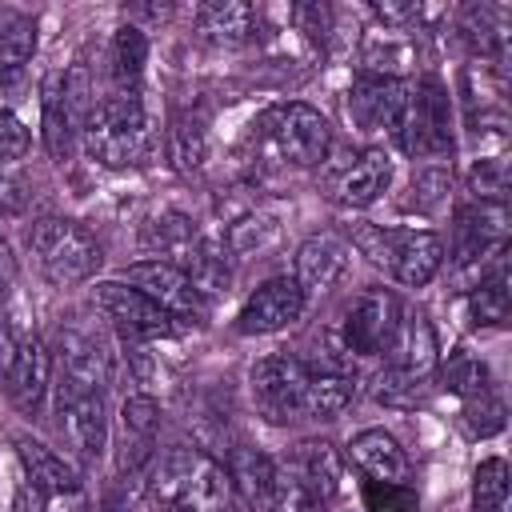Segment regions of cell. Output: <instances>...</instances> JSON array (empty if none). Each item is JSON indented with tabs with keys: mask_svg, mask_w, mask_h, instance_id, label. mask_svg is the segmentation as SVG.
I'll return each mask as SVG.
<instances>
[{
	"mask_svg": "<svg viewBox=\"0 0 512 512\" xmlns=\"http://www.w3.org/2000/svg\"><path fill=\"white\" fill-rule=\"evenodd\" d=\"M80 136H84V152L104 168H132L152 148L144 104H140V96H128V92L100 96L92 104Z\"/></svg>",
	"mask_w": 512,
	"mask_h": 512,
	"instance_id": "cell-1",
	"label": "cell"
},
{
	"mask_svg": "<svg viewBox=\"0 0 512 512\" xmlns=\"http://www.w3.org/2000/svg\"><path fill=\"white\" fill-rule=\"evenodd\" d=\"M28 252L40 268V276L56 288H72V284H84L96 276L100 268V244L96 236L76 224V220H64V216H44L28 228Z\"/></svg>",
	"mask_w": 512,
	"mask_h": 512,
	"instance_id": "cell-2",
	"label": "cell"
},
{
	"mask_svg": "<svg viewBox=\"0 0 512 512\" xmlns=\"http://www.w3.org/2000/svg\"><path fill=\"white\" fill-rule=\"evenodd\" d=\"M396 140L416 160H440L452 152V112H448V92L440 80L428 76V80L412 84Z\"/></svg>",
	"mask_w": 512,
	"mask_h": 512,
	"instance_id": "cell-3",
	"label": "cell"
},
{
	"mask_svg": "<svg viewBox=\"0 0 512 512\" xmlns=\"http://www.w3.org/2000/svg\"><path fill=\"white\" fill-rule=\"evenodd\" d=\"M264 132V144L276 152V160L292 164V168H312L328 156L332 148V128L328 120L308 108V104H284V108H272L260 124Z\"/></svg>",
	"mask_w": 512,
	"mask_h": 512,
	"instance_id": "cell-4",
	"label": "cell"
},
{
	"mask_svg": "<svg viewBox=\"0 0 512 512\" xmlns=\"http://www.w3.org/2000/svg\"><path fill=\"white\" fill-rule=\"evenodd\" d=\"M400 300L388 288H364L336 324V344L348 356H384L400 332Z\"/></svg>",
	"mask_w": 512,
	"mask_h": 512,
	"instance_id": "cell-5",
	"label": "cell"
},
{
	"mask_svg": "<svg viewBox=\"0 0 512 512\" xmlns=\"http://www.w3.org/2000/svg\"><path fill=\"white\" fill-rule=\"evenodd\" d=\"M92 304L120 332L124 344H152V340H168L176 332V320L124 280H100L92 288Z\"/></svg>",
	"mask_w": 512,
	"mask_h": 512,
	"instance_id": "cell-6",
	"label": "cell"
},
{
	"mask_svg": "<svg viewBox=\"0 0 512 512\" xmlns=\"http://www.w3.org/2000/svg\"><path fill=\"white\" fill-rule=\"evenodd\" d=\"M304 380H308V364H300L296 356H260L248 368V392L256 412L268 424H292L304 416Z\"/></svg>",
	"mask_w": 512,
	"mask_h": 512,
	"instance_id": "cell-7",
	"label": "cell"
},
{
	"mask_svg": "<svg viewBox=\"0 0 512 512\" xmlns=\"http://www.w3.org/2000/svg\"><path fill=\"white\" fill-rule=\"evenodd\" d=\"M56 432L76 460H100L108 448V404L104 392L72 388L68 380L56 384Z\"/></svg>",
	"mask_w": 512,
	"mask_h": 512,
	"instance_id": "cell-8",
	"label": "cell"
},
{
	"mask_svg": "<svg viewBox=\"0 0 512 512\" xmlns=\"http://www.w3.org/2000/svg\"><path fill=\"white\" fill-rule=\"evenodd\" d=\"M56 356H60V380H68L72 388L100 392L112 380V344L96 324H84L80 316L60 324Z\"/></svg>",
	"mask_w": 512,
	"mask_h": 512,
	"instance_id": "cell-9",
	"label": "cell"
},
{
	"mask_svg": "<svg viewBox=\"0 0 512 512\" xmlns=\"http://www.w3.org/2000/svg\"><path fill=\"white\" fill-rule=\"evenodd\" d=\"M124 284H132L136 292H144L156 308H164L172 320H196L204 324L208 316V300L196 292V284L188 280V272L172 260H140L124 268Z\"/></svg>",
	"mask_w": 512,
	"mask_h": 512,
	"instance_id": "cell-10",
	"label": "cell"
},
{
	"mask_svg": "<svg viewBox=\"0 0 512 512\" xmlns=\"http://www.w3.org/2000/svg\"><path fill=\"white\" fill-rule=\"evenodd\" d=\"M408 96H412V84L408 80L368 72L348 92V116L364 132H388V136H396L400 132V120H404V108H408Z\"/></svg>",
	"mask_w": 512,
	"mask_h": 512,
	"instance_id": "cell-11",
	"label": "cell"
},
{
	"mask_svg": "<svg viewBox=\"0 0 512 512\" xmlns=\"http://www.w3.org/2000/svg\"><path fill=\"white\" fill-rule=\"evenodd\" d=\"M308 296L300 292V284L292 276H272L264 280L236 312V332L244 336H272L288 324H296L304 316Z\"/></svg>",
	"mask_w": 512,
	"mask_h": 512,
	"instance_id": "cell-12",
	"label": "cell"
},
{
	"mask_svg": "<svg viewBox=\"0 0 512 512\" xmlns=\"http://www.w3.org/2000/svg\"><path fill=\"white\" fill-rule=\"evenodd\" d=\"M160 440V404L148 392H136L120 408V432H116V472L140 476L156 460Z\"/></svg>",
	"mask_w": 512,
	"mask_h": 512,
	"instance_id": "cell-13",
	"label": "cell"
},
{
	"mask_svg": "<svg viewBox=\"0 0 512 512\" xmlns=\"http://www.w3.org/2000/svg\"><path fill=\"white\" fill-rule=\"evenodd\" d=\"M508 240V212L504 204H464L452 220V260L460 268L480 264L484 256H500Z\"/></svg>",
	"mask_w": 512,
	"mask_h": 512,
	"instance_id": "cell-14",
	"label": "cell"
},
{
	"mask_svg": "<svg viewBox=\"0 0 512 512\" xmlns=\"http://www.w3.org/2000/svg\"><path fill=\"white\" fill-rule=\"evenodd\" d=\"M280 468L288 476H296L304 488H312L324 504H332L340 496V484H344V456L332 440H300L284 452Z\"/></svg>",
	"mask_w": 512,
	"mask_h": 512,
	"instance_id": "cell-15",
	"label": "cell"
},
{
	"mask_svg": "<svg viewBox=\"0 0 512 512\" xmlns=\"http://www.w3.org/2000/svg\"><path fill=\"white\" fill-rule=\"evenodd\" d=\"M4 388H8V400H12L20 412L36 416V412L44 408V396H48V388H52V352L44 348L40 336L20 340V348H16V356H12V368H8V376H4Z\"/></svg>",
	"mask_w": 512,
	"mask_h": 512,
	"instance_id": "cell-16",
	"label": "cell"
},
{
	"mask_svg": "<svg viewBox=\"0 0 512 512\" xmlns=\"http://www.w3.org/2000/svg\"><path fill=\"white\" fill-rule=\"evenodd\" d=\"M228 484L236 500L248 512H272L276 508V460L252 444H236L228 452Z\"/></svg>",
	"mask_w": 512,
	"mask_h": 512,
	"instance_id": "cell-17",
	"label": "cell"
},
{
	"mask_svg": "<svg viewBox=\"0 0 512 512\" xmlns=\"http://www.w3.org/2000/svg\"><path fill=\"white\" fill-rule=\"evenodd\" d=\"M348 252H352V248H348L344 236H336V232H316V236H308V240L296 248V272H292V280L300 284L304 296L328 292V288L344 276Z\"/></svg>",
	"mask_w": 512,
	"mask_h": 512,
	"instance_id": "cell-18",
	"label": "cell"
},
{
	"mask_svg": "<svg viewBox=\"0 0 512 512\" xmlns=\"http://www.w3.org/2000/svg\"><path fill=\"white\" fill-rule=\"evenodd\" d=\"M444 264V240L428 228H396L392 240V264L388 272L408 284V288H424Z\"/></svg>",
	"mask_w": 512,
	"mask_h": 512,
	"instance_id": "cell-19",
	"label": "cell"
},
{
	"mask_svg": "<svg viewBox=\"0 0 512 512\" xmlns=\"http://www.w3.org/2000/svg\"><path fill=\"white\" fill-rule=\"evenodd\" d=\"M348 460L368 476V480H388V484H404L412 464L408 452L400 448V440L384 428H364L352 436L348 444Z\"/></svg>",
	"mask_w": 512,
	"mask_h": 512,
	"instance_id": "cell-20",
	"label": "cell"
},
{
	"mask_svg": "<svg viewBox=\"0 0 512 512\" xmlns=\"http://www.w3.org/2000/svg\"><path fill=\"white\" fill-rule=\"evenodd\" d=\"M392 160L384 148H364L340 176H336V200L344 208H368L388 192Z\"/></svg>",
	"mask_w": 512,
	"mask_h": 512,
	"instance_id": "cell-21",
	"label": "cell"
},
{
	"mask_svg": "<svg viewBox=\"0 0 512 512\" xmlns=\"http://www.w3.org/2000/svg\"><path fill=\"white\" fill-rule=\"evenodd\" d=\"M16 456H20V468L24 476L44 492V496H72L80 492V472L68 456L52 452L48 444L32 440V436H16Z\"/></svg>",
	"mask_w": 512,
	"mask_h": 512,
	"instance_id": "cell-22",
	"label": "cell"
},
{
	"mask_svg": "<svg viewBox=\"0 0 512 512\" xmlns=\"http://www.w3.org/2000/svg\"><path fill=\"white\" fill-rule=\"evenodd\" d=\"M392 368L424 380L432 368H436V332L428 324L424 312H404L400 316V332L392 340Z\"/></svg>",
	"mask_w": 512,
	"mask_h": 512,
	"instance_id": "cell-23",
	"label": "cell"
},
{
	"mask_svg": "<svg viewBox=\"0 0 512 512\" xmlns=\"http://www.w3.org/2000/svg\"><path fill=\"white\" fill-rule=\"evenodd\" d=\"M196 24L208 40L236 48V44H248L256 36V8L244 0H212L196 12Z\"/></svg>",
	"mask_w": 512,
	"mask_h": 512,
	"instance_id": "cell-24",
	"label": "cell"
},
{
	"mask_svg": "<svg viewBox=\"0 0 512 512\" xmlns=\"http://www.w3.org/2000/svg\"><path fill=\"white\" fill-rule=\"evenodd\" d=\"M356 396V376L352 372H324L308 368L304 380V416L312 420H336Z\"/></svg>",
	"mask_w": 512,
	"mask_h": 512,
	"instance_id": "cell-25",
	"label": "cell"
},
{
	"mask_svg": "<svg viewBox=\"0 0 512 512\" xmlns=\"http://www.w3.org/2000/svg\"><path fill=\"white\" fill-rule=\"evenodd\" d=\"M40 124H44V148L52 160H68L72 152V116L64 108V76L60 72H48L44 84H40Z\"/></svg>",
	"mask_w": 512,
	"mask_h": 512,
	"instance_id": "cell-26",
	"label": "cell"
},
{
	"mask_svg": "<svg viewBox=\"0 0 512 512\" xmlns=\"http://www.w3.org/2000/svg\"><path fill=\"white\" fill-rule=\"evenodd\" d=\"M200 244V232H196V220L184 216V212H160L144 224V248L160 252V256H176L180 264L188 260V252ZM172 260V264H176Z\"/></svg>",
	"mask_w": 512,
	"mask_h": 512,
	"instance_id": "cell-27",
	"label": "cell"
},
{
	"mask_svg": "<svg viewBox=\"0 0 512 512\" xmlns=\"http://www.w3.org/2000/svg\"><path fill=\"white\" fill-rule=\"evenodd\" d=\"M144 64H148V40H144V32L136 24L116 28V36H112V80H116V92L136 96L140 76H144Z\"/></svg>",
	"mask_w": 512,
	"mask_h": 512,
	"instance_id": "cell-28",
	"label": "cell"
},
{
	"mask_svg": "<svg viewBox=\"0 0 512 512\" xmlns=\"http://www.w3.org/2000/svg\"><path fill=\"white\" fill-rule=\"evenodd\" d=\"M468 320L472 324H504L508 320V272H504V260L492 264L488 276H480V284L472 288L468 296Z\"/></svg>",
	"mask_w": 512,
	"mask_h": 512,
	"instance_id": "cell-29",
	"label": "cell"
},
{
	"mask_svg": "<svg viewBox=\"0 0 512 512\" xmlns=\"http://www.w3.org/2000/svg\"><path fill=\"white\" fill-rule=\"evenodd\" d=\"M36 52V20L28 12L4 8L0 12V64L24 68Z\"/></svg>",
	"mask_w": 512,
	"mask_h": 512,
	"instance_id": "cell-30",
	"label": "cell"
},
{
	"mask_svg": "<svg viewBox=\"0 0 512 512\" xmlns=\"http://www.w3.org/2000/svg\"><path fill=\"white\" fill-rule=\"evenodd\" d=\"M508 504V464L500 456H488L472 472V508L476 512H504Z\"/></svg>",
	"mask_w": 512,
	"mask_h": 512,
	"instance_id": "cell-31",
	"label": "cell"
},
{
	"mask_svg": "<svg viewBox=\"0 0 512 512\" xmlns=\"http://www.w3.org/2000/svg\"><path fill=\"white\" fill-rule=\"evenodd\" d=\"M272 236H276V216H268V212H248V216H240V220H232V224L224 228L220 244H224L228 256H248V252H256V248H264Z\"/></svg>",
	"mask_w": 512,
	"mask_h": 512,
	"instance_id": "cell-32",
	"label": "cell"
},
{
	"mask_svg": "<svg viewBox=\"0 0 512 512\" xmlns=\"http://www.w3.org/2000/svg\"><path fill=\"white\" fill-rule=\"evenodd\" d=\"M448 184H452V172H448V168H440V164H428V168H420V172L412 176L408 196H404L400 204H404L408 212L428 216V212H436V208L448 200Z\"/></svg>",
	"mask_w": 512,
	"mask_h": 512,
	"instance_id": "cell-33",
	"label": "cell"
},
{
	"mask_svg": "<svg viewBox=\"0 0 512 512\" xmlns=\"http://www.w3.org/2000/svg\"><path fill=\"white\" fill-rule=\"evenodd\" d=\"M168 156H172L176 172H200L204 168V156H208L204 128L196 120H176L168 128Z\"/></svg>",
	"mask_w": 512,
	"mask_h": 512,
	"instance_id": "cell-34",
	"label": "cell"
},
{
	"mask_svg": "<svg viewBox=\"0 0 512 512\" xmlns=\"http://www.w3.org/2000/svg\"><path fill=\"white\" fill-rule=\"evenodd\" d=\"M440 380H444L448 392H456V396H464V400L488 392V368H484L476 356H468V352H452L448 364L440 368Z\"/></svg>",
	"mask_w": 512,
	"mask_h": 512,
	"instance_id": "cell-35",
	"label": "cell"
},
{
	"mask_svg": "<svg viewBox=\"0 0 512 512\" xmlns=\"http://www.w3.org/2000/svg\"><path fill=\"white\" fill-rule=\"evenodd\" d=\"M460 424H464V432H468L472 440H488V436H496V432L504 428V404H500V396L480 392V396L464 400V416H460Z\"/></svg>",
	"mask_w": 512,
	"mask_h": 512,
	"instance_id": "cell-36",
	"label": "cell"
},
{
	"mask_svg": "<svg viewBox=\"0 0 512 512\" xmlns=\"http://www.w3.org/2000/svg\"><path fill=\"white\" fill-rule=\"evenodd\" d=\"M468 192L476 196V204H504L508 192V168L500 156H484L472 164L468 172Z\"/></svg>",
	"mask_w": 512,
	"mask_h": 512,
	"instance_id": "cell-37",
	"label": "cell"
},
{
	"mask_svg": "<svg viewBox=\"0 0 512 512\" xmlns=\"http://www.w3.org/2000/svg\"><path fill=\"white\" fill-rule=\"evenodd\" d=\"M360 496H364V512H420V496L408 484L364 480Z\"/></svg>",
	"mask_w": 512,
	"mask_h": 512,
	"instance_id": "cell-38",
	"label": "cell"
},
{
	"mask_svg": "<svg viewBox=\"0 0 512 512\" xmlns=\"http://www.w3.org/2000/svg\"><path fill=\"white\" fill-rule=\"evenodd\" d=\"M420 388H424V380H416V376H408L392 364L376 376V400L388 404V408H412L420 400Z\"/></svg>",
	"mask_w": 512,
	"mask_h": 512,
	"instance_id": "cell-39",
	"label": "cell"
},
{
	"mask_svg": "<svg viewBox=\"0 0 512 512\" xmlns=\"http://www.w3.org/2000/svg\"><path fill=\"white\" fill-rule=\"evenodd\" d=\"M328 504L312 492V488H304L296 476H288L280 464H276V508L272 512H324Z\"/></svg>",
	"mask_w": 512,
	"mask_h": 512,
	"instance_id": "cell-40",
	"label": "cell"
},
{
	"mask_svg": "<svg viewBox=\"0 0 512 512\" xmlns=\"http://www.w3.org/2000/svg\"><path fill=\"white\" fill-rule=\"evenodd\" d=\"M100 512H156V508L148 500V488L136 476H120V484L104 496Z\"/></svg>",
	"mask_w": 512,
	"mask_h": 512,
	"instance_id": "cell-41",
	"label": "cell"
},
{
	"mask_svg": "<svg viewBox=\"0 0 512 512\" xmlns=\"http://www.w3.org/2000/svg\"><path fill=\"white\" fill-rule=\"evenodd\" d=\"M28 144H32L28 124H24L16 112L0 116V164H16V160H24V156H28Z\"/></svg>",
	"mask_w": 512,
	"mask_h": 512,
	"instance_id": "cell-42",
	"label": "cell"
},
{
	"mask_svg": "<svg viewBox=\"0 0 512 512\" xmlns=\"http://www.w3.org/2000/svg\"><path fill=\"white\" fill-rule=\"evenodd\" d=\"M292 20H296L312 40H324V32H328V12H324L320 4H296V8H292Z\"/></svg>",
	"mask_w": 512,
	"mask_h": 512,
	"instance_id": "cell-43",
	"label": "cell"
},
{
	"mask_svg": "<svg viewBox=\"0 0 512 512\" xmlns=\"http://www.w3.org/2000/svg\"><path fill=\"white\" fill-rule=\"evenodd\" d=\"M20 92H24V68L0 64V116L12 112V104L20 100Z\"/></svg>",
	"mask_w": 512,
	"mask_h": 512,
	"instance_id": "cell-44",
	"label": "cell"
},
{
	"mask_svg": "<svg viewBox=\"0 0 512 512\" xmlns=\"http://www.w3.org/2000/svg\"><path fill=\"white\" fill-rule=\"evenodd\" d=\"M44 492L28 480V476H20V484H16V492H12V512H44Z\"/></svg>",
	"mask_w": 512,
	"mask_h": 512,
	"instance_id": "cell-45",
	"label": "cell"
},
{
	"mask_svg": "<svg viewBox=\"0 0 512 512\" xmlns=\"http://www.w3.org/2000/svg\"><path fill=\"white\" fill-rule=\"evenodd\" d=\"M376 16H380L384 24H404V20H416L420 8H416V4H376Z\"/></svg>",
	"mask_w": 512,
	"mask_h": 512,
	"instance_id": "cell-46",
	"label": "cell"
},
{
	"mask_svg": "<svg viewBox=\"0 0 512 512\" xmlns=\"http://www.w3.org/2000/svg\"><path fill=\"white\" fill-rule=\"evenodd\" d=\"M12 280H16V256H12V248H8L4 236H0V292H8Z\"/></svg>",
	"mask_w": 512,
	"mask_h": 512,
	"instance_id": "cell-47",
	"label": "cell"
},
{
	"mask_svg": "<svg viewBox=\"0 0 512 512\" xmlns=\"http://www.w3.org/2000/svg\"><path fill=\"white\" fill-rule=\"evenodd\" d=\"M220 512H244V508H240V504H232V500H228V504H224V508H220Z\"/></svg>",
	"mask_w": 512,
	"mask_h": 512,
	"instance_id": "cell-48",
	"label": "cell"
}]
</instances>
